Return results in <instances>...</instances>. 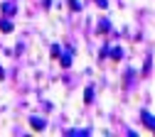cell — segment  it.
<instances>
[{
	"mask_svg": "<svg viewBox=\"0 0 155 137\" xmlns=\"http://www.w3.org/2000/svg\"><path fill=\"white\" fill-rule=\"evenodd\" d=\"M69 8H71L74 12H79V10H81V5H79V0H69Z\"/></svg>",
	"mask_w": 155,
	"mask_h": 137,
	"instance_id": "277c9868",
	"label": "cell"
},
{
	"mask_svg": "<svg viewBox=\"0 0 155 137\" xmlns=\"http://www.w3.org/2000/svg\"><path fill=\"white\" fill-rule=\"evenodd\" d=\"M140 117H143V123H148V127H150V130L155 132V117H153L150 113H145V110L140 113Z\"/></svg>",
	"mask_w": 155,
	"mask_h": 137,
	"instance_id": "6da1fadb",
	"label": "cell"
},
{
	"mask_svg": "<svg viewBox=\"0 0 155 137\" xmlns=\"http://www.w3.org/2000/svg\"><path fill=\"white\" fill-rule=\"evenodd\" d=\"M30 125H32V130H37V132H40V130H45V120H40V117H30Z\"/></svg>",
	"mask_w": 155,
	"mask_h": 137,
	"instance_id": "7a4b0ae2",
	"label": "cell"
},
{
	"mask_svg": "<svg viewBox=\"0 0 155 137\" xmlns=\"http://www.w3.org/2000/svg\"><path fill=\"white\" fill-rule=\"evenodd\" d=\"M3 8H5V12H8V15H12V12H15V8H12L10 3H8V5H3Z\"/></svg>",
	"mask_w": 155,
	"mask_h": 137,
	"instance_id": "8992f818",
	"label": "cell"
},
{
	"mask_svg": "<svg viewBox=\"0 0 155 137\" xmlns=\"http://www.w3.org/2000/svg\"><path fill=\"white\" fill-rule=\"evenodd\" d=\"M0 32H12V25L8 20H0Z\"/></svg>",
	"mask_w": 155,
	"mask_h": 137,
	"instance_id": "3957f363",
	"label": "cell"
},
{
	"mask_svg": "<svg viewBox=\"0 0 155 137\" xmlns=\"http://www.w3.org/2000/svg\"><path fill=\"white\" fill-rule=\"evenodd\" d=\"M91 98H94V91H91V88H86V93H84V101H86V103H91Z\"/></svg>",
	"mask_w": 155,
	"mask_h": 137,
	"instance_id": "5b68a950",
	"label": "cell"
}]
</instances>
